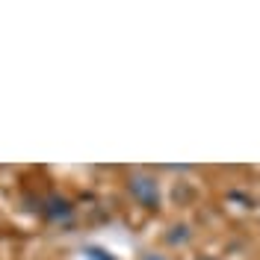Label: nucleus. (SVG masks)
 <instances>
[{
    "label": "nucleus",
    "mask_w": 260,
    "mask_h": 260,
    "mask_svg": "<svg viewBox=\"0 0 260 260\" xmlns=\"http://www.w3.org/2000/svg\"><path fill=\"white\" fill-rule=\"evenodd\" d=\"M127 192L130 198L139 204V207H145V210H157L160 207V183L154 175H148V172H130L127 175Z\"/></svg>",
    "instance_id": "1"
}]
</instances>
